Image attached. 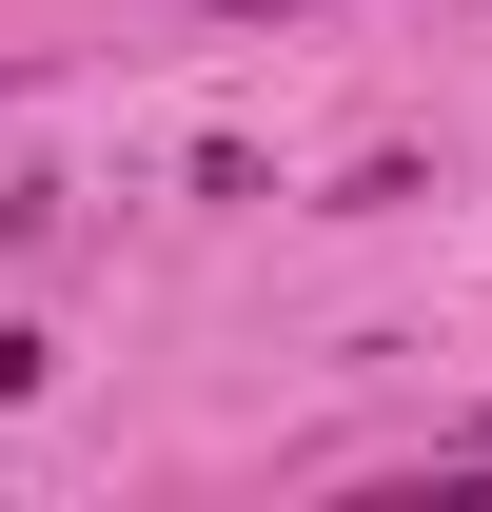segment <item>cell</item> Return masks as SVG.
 <instances>
[{"label": "cell", "instance_id": "obj_1", "mask_svg": "<svg viewBox=\"0 0 492 512\" xmlns=\"http://www.w3.org/2000/svg\"><path fill=\"white\" fill-rule=\"evenodd\" d=\"M217 20H335V0H217Z\"/></svg>", "mask_w": 492, "mask_h": 512}, {"label": "cell", "instance_id": "obj_2", "mask_svg": "<svg viewBox=\"0 0 492 512\" xmlns=\"http://www.w3.org/2000/svg\"><path fill=\"white\" fill-rule=\"evenodd\" d=\"M473 434H492V414H473Z\"/></svg>", "mask_w": 492, "mask_h": 512}]
</instances>
